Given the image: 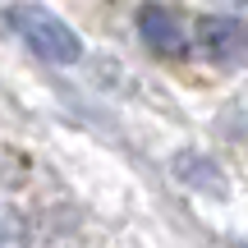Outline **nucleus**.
Instances as JSON below:
<instances>
[{"label": "nucleus", "mask_w": 248, "mask_h": 248, "mask_svg": "<svg viewBox=\"0 0 248 248\" xmlns=\"http://www.w3.org/2000/svg\"><path fill=\"white\" fill-rule=\"evenodd\" d=\"M175 175L184 179L188 188H202V193H212V198H221L225 193V170L216 166L207 152H198V147H184V152H175Z\"/></svg>", "instance_id": "4"}, {"label": "nucleus", "mask_w": 248, "mask_h": 248, "mask_svg": "<svg viewBox=\"0 0 248 248\" xmlns=\"http://www.w3.org/2000/svg\"><path fill=\"white\" fill-rule=\"evenodd\" d=\"M18 28H23V37L37 46V55H46V60H55V64L78 60V37L55 14H46V9H18Z\"/></svg>", "instance_id": "3"}, {"label": "nucleus", "mask_w": 248, "mask_h": 248, "mask_svg": "<svg viewBox=\"0 0 248 248\" xmlns=\"http://www.w3.org/2000/svg\"><path fill=\"white\" fill-rule=\"evenodd\" d=\"M198 51L221 69H244L248 64V23L234 14H207L198 18Z\"/></svg>", "instance_id": "1"}, {"label": "nucleus", "mask_w": 248, "mask_h": 248, "mask_svg": "<svg viewBox=\"0 0 248 248\" xmlns=\"http://www.w3.org/2000/svg\"><path fill=\"white\" fill-rule=\"evenodd\" d=\"M138 37L152 55L161 60H179L188 55V32H184V18L175 14L170 5H142L138 9Z\"/></svg>", "instance_id": "2"}]
</instances>
